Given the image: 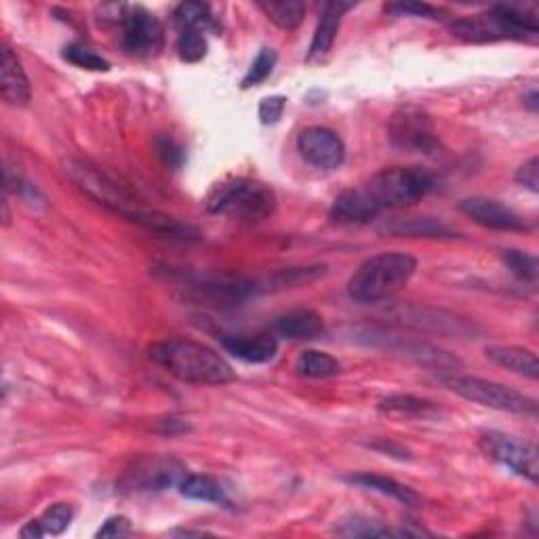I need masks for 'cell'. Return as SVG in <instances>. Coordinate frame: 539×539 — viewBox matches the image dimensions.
I'll return each mask as SVG.
<instances>
[{
	"label": "cell",
	"instance_id": "obj_1",
	"mask_svg": "<svg viewBox=\"0 0 539 539\" xmlns=\"http://www.w3.org/2000/svg\"><path fill=\"white\" fill-rule=\"evenodd\" d=\"M66 175L78 190L91 198V201H95L99 207L108 209L110 213L123 217L125 222H131L156 236L169 238V241L188 243L198 238V230L194 226L179 222V219L167 213L144 205L137 196L127 192L123 186H118L114 179H110L102 171L93 169L87 163L68 161Z\"/></svg>",
	"mask_w": 539,
	"mask_h": 539
},
{
	"label": "cell",
	"instance_id": "obj_2",
	"mask_svg": "<svg viewBox=\"0 0 539 539\" xmlns=\"http://www.w3.org/2000/svg\"><path fill=\"white\" fill-rule=\"evenodd\" d=\"M150 361L163 367L179 382L194 386H224L236 379V373L226 358L213 348L173 337L156 342L148 350Z\"/></svg>",
	"mask_w": 539,
	"mask_h": 539
},
{
	"label": "cell",
	"instance_id": "obj_3",
	"mask_svg": "<svg viewBox=\"0 0 539 539\" xmlns=\"http://www.w3.org/2000/svg\"><path fill=\"white\" fill-rule=\"evenodd\" d=\"M417 270V259L403 251L369 257L348 281V295L358 304H379L401 293Z\"/></svg>",
	"mask_w": 539,
	"mask_h": 539
},
{
	"label": "cell",
	"instance_id": "obj_4",
	"mask_svg": "<svg viewBox=\"0 0 539 539\" xmlns=\"http://www.w3.org/2000/svg\"><path fill=\"white\" fill-rule=\"evenodd\" d=\"M207 211L243 222H262L276 211V194L270 186L247 177H232L217 184L207 196Z\"/></svg>",
	"mask_w": 539,
	"mask_h": 539
},
{
	"label": "cell",
	"instance_id": "obj_5",
	"mask_svg": "<svg viewBox=\"0 0 539 539\" xmlns=\"http://www.w3.org/2000/svg\"><path fill=\"white\" fill-rule=\"evenodd\" d=\"M379 211L403 209L426 198L434 190V177L417 167H390L375 173L363 186Z\"/></svg>",
	"mask_w": 539,
	"mask_h": 539
},
{
	"label": "cell",
	"instance_id": "obj_6",
	"mask_svg": "<svg viewBox=\"0 0 539 539\" xmlns=\"http://www.w3.org/2000/svg\"><path fill=\"white\" fill-rule=\"evenodd\" d=\"M445 384L457 396L466 398V401L470 403L483 405L487 409L514 413V415H537V401L533 396L508 388L504 384L489 382V379H483V377H468V375L447 377Z\"/></svg>",
	"mask_w": 539,
	"mask_h": 539
},
{
	"label": "cell",
	"instance_id": "obj_7",
	"mask_svg": "<svg viewBox=\"0 0 539 539\" xmlns=\"http://www.w3.org/2000/svg\"><path fill=\"white\" fill-rule=\"evenodd\" d=\"M478 445H481L483 453L493 459L495 464L508 468L516 476H523L531 485H537L539 453L533 443L506 432H485Z\"/></svg>",
	"mask_w": 539,
	"mask_h": 539
},
{
	"label": "cell",
	"instance_id": "obj_8",
	"mask_svg": "<svg viewBox=\"0 0 539 539\" xmlns=\"http://www.w3.org/2000/svg\"><path fill=\"white\" fill-rule=\"evenodd\" d=\"M123 49L133 57H154L163 51L165 28L154 13L144 7H127L123 15Z\"/></svg>",
	"mask_w": 539,
	"mask_h": 539
},
{
	"label": "cell",
	"instance_id": "obj_9",
	"mask_svg": "<svg viewBox=\"0 0 539 539\" xmlns=\"http://www.w3.org/2000/svg\"><path fill=\"white\" fill-rule=\"evenodd\" d=\"M392 142L409 152L432 154L438 148V137L432 118L417 106L401 108L390 121Z\"/></svg>",
	"mask_w": 539,
	"mask_h": 539
},
{
	"label": "cell",
	"instance_id": "obj_10",
	"mask_svg": "<svg viewBox=\"0 0 539 539\" xmlns=\"http://www.w3.org/2000/svg\"><path fill=\"white\" fill-rule=\"evenodd\" d=\"M255 291V285L238 276H211L198 278L184 287L192 302L209 308H236Z\"/></svg>",
	"mask_w": 539,
	"mask_h": 539
},
{
	"label": "cell",
	"instance_id": "obj_11",
	"mask_svg": "<svg viewBox=\"0 0 539 539\" xmlns=\"http://www.w3.org/2000/svg\"><path fill=\"white\" fill-rule=\"evenodd\" d=\"M186 468L171 457H144L125 472L121 487L125 491H163L182 483Z\"/></svg>",
	"mask_w": 539,
	"mask_h": 539
},
{
	"label": "cell",
	"instance_id": "obj_12",
	"mask_svg": "<svg viewBox=\"0 0 539 539\" xmlns=\"http://www.w3.org/2000/svg\"><path fill=\"white\" fill-rule=\"evenodd\" d=\"M297 152L308 165L321 171H335L346 161V146L327 127H308L297 135Z\"/></svg>",
	"mask_w": 539,
	"mask_h": 539
},
{
	"label": "cell",
	"instance_id": "obj_13",
	"mask_svg": "<svg viewBox=\"0 0 539 539\" xmlns=\"http://www.w3.org/2000/svg\"><path fill=\"white\" fill-rule=\"evenodd\" d=\"M453 38L464 43H495V41H523V34L512 28L495 7L481 15L455 19L449 26Z\"/></svg>",
	"mask_w": 539,
	"mask_h": 539
},
{
	"label": "cell",
	"instance_id": "obj_14",
	"mask_svg": "<svg viewBox=\"0 0 539 539\" xmlns=\"http://www.w3.org/2000/svg\"><path fill=\"white\" fill-rule=\"evenodd\" d=\"M459 211L466 213L478 226L497 232H525L529 230L525 219L510 207L485 196H470L459 203Z\"/></svg>",
	"mask_w": 539,
	"mask_h": 539
},
{
	"label": "cell",
	"instance_id": "obj_15",
	"mask_svg": "<svg viewBox=\"0 0 539 539\" xmlns=\"http://www.w3.org/2000/svg\"><path fill=\"white\" fill-rule=\"evenodd\" d=\"M382 346L394 354H403L409 361H415L424 367L441 369V371H455L459 367V361L436 346H430L426 342H417V339H407V337H390L386 333L375 335Z\"/></svg>",
	"mask_w": 539,
	"mask_h": 539
},
{
	"label": "cell",
	"instance_id": "obj_16",
	"mask_svg": "<svg viewBox=\"0 0 539 539\" xmlns=\"http://www.w3.org/2000/svg\"><path fill=\"white\" fill-rule=\"evenodd\" d=\"M217 339L228 354L251 365L270 363L278 352V337L272 331L255 335H219Z\"/></svg>",
	"mask_w": 539,
	"mask_h": 539
},
{
	"label": "cell",
	"instance_id": "obj_17",
	"mask_svg": "<svg viewBox=\"0 0 539 539\" xmlns=\"http://www.w3.org/2000/svg\"><path fill=\"white\" fill-rule=\"evenodd\" d=\"M0 93L9 106H26L32 97L28 74L19 57L5 45L0 53Z\"/></svg>",
	"mask_w": 539,
	"mask_h": 539
},
{
	"label": "cell",
	"instance_id": "obj_18",
	"mask_svg": "<svg viewBox=\"0 0 539 539\" xmlns=\"http://www.w3.org/2000/svg\"><path fill=\"white\" fill-rule=\"evenodd\" d=\"M377 215H382V211L373 205L363 188L344 190L329 209V217L337 224H369Z\"/></svg>",
	"mask_w": 539,
	"mask_h": 539
},
{
	"label": "cell",
	"instance_id": "obj_19",
	"mask_svg": "<svg viewBox=\"0 0 539 539\" xmlns=\"http://www.w3.org/2000/svg\"><path fill=\"white\" fill-rule=\"evenodd\" d=\"M270 329L276 337L293 339V342H308V339L323 335L325 323L321 314H316L314 310H291L276 316L270 323Z\"/></svg>",
	"mask_w": 539,
	"mask_h": 539
},
{
	"label": "cell",
	"instance_id": "obj_20",
	"mask_svg": "<svg viewBox=\"0 0 539 539\" xmlns=\"http://www.w3.org/2000/svg\"><path fill=\"white\" fill-rule=\"evenodd\" d=\"M352 3H344V0H333V3H325L323 11H321V19H318L316 32L312 36L310 43V51H308V59L314 57H323L325 53L331 51L339 26H342L344 15L352 9Z\"/></svg>",
	"mask_w": 539,
	"mask_h": 539
},
{
	"label": "cell",
	"instance_id": "obj_21",
	"mask_svg": "<svg viewBox=\"0 0 539 539\" xmlns=\"http://www.w3.org/2000/svg\"><path fill=\"white\" fill-rule=\"evenodd\" d=\"M346 483L350 485H356L361 489H369V491H375V493H382L386 497H392L396 499L398 504H403L407 508H417L419 504H422V497H419L411 487L403 485L394 481V478H388V476H379V474H356V476H348Z\"/></svg>",
	"mask_w": 539,
	"mask_h": 539
},
{
	"label": "cell",
	"instance_id": "obj_22",
	"mask_svg": "<svg viewBox=\"0 0 539 539\" xmlns=\"http://www.w3.org/2000/svg\"><path fill=\"white\" fill-rule=\"evenodd\" d=\"M487 358L497 367H502L506 371H512L516 375H523L529 379L539 377V365L537 356L529 348L521 346H491L485 350Z\"/></svg>",
	"mask_w": 539,
	"mask_h": 539
},
{
	"label": "cell",
	"instance_id": "obj_23",
	"mask_svg": "<svg viewBox=\"0 0 539 539\" xmlns=\"http://www.w3.org/2000/svg\"><path fill=\"white\" fill-rule=\"evenodd\" d=\"M74 518V510L70 504H53L41 516L30 521L19 537L24 539H41L45 535H62Z\"/></svg>",
	"mask_w": 539,
	"mask_h": 539
},
{
	"label": "cell",
	"instance_id": "obj_24",
	"mask_svg": "<svg viewBox=\"0 0 539 539\" xmlns=\"http://www.w3.org/2000/svg\"><path fill=\"white\" fill-rule=\"evenodd\" d=\"M396 321H401L403 325H411L415 329H426L432 327V331L447 335V333H455V335H464L468 331L466 323L459 321L455 316H447L443 318L441 312H430V310H422V308H409L403 310V314L396 318Z\"/></svg>",
	"mask_w": 539,
	"mask_h": 539
},
{
	"label": "cell",
	"instance_id": "obj_25",
	"mask_svg": "<svg viewBox=\"0 0 539 539\" xmlns=\"http://www.w3.org/2000/svg\"><path fill=\"white\" fill-rule=\"evenodd\" d=\"M177 487H179V493H182L188 499H194V502L228 504L226 491L211 476H205V474H186L182 478V483H179Z\"/></svg>",
	"mask_w": 539,
	"mask_h": 539
},
{
	"label": "cell",
	"instance_id": "obj_26",
	"mask_svg": "<svg viewBox=\"0 0 539 539\" xmlns=\"http://www.w3.org/2000/svg\"><path fill=\"white\" fill-rule=\"evenodd\" d=\"M257 7L272 24L283 30H295L306 15V5L299 0H259Z\"/></svg>",
	"mask_w": 539,
	"mask_h": 539
},
{
	"label": "cell",
	"instance_id": "obj_27",
	"mask_svg": "<svg viewBox=\"0 0 539 539\" xmlns=\"http://www.w3.org/2000/svg\"><path fill=\"white\" fill-rule=\"evenodd\" d=\"M295 371L308 379H329L342 373V365L335 356L321 350H306L297 356Z\"/></svg>",
	"mask_w": 539,
	"mask_h": 539
},
{
	"label": "cell",
	"instance_id": "obj_28",
	"mask_svg": "<svg viewBox=\"0 0 539 539\" xmlns=\"http://www.w3.org/2000/svg\"><path fill=\"white\" fill-rule=\"evenodd\" d=\"M377 409L388 415H405V417H430L436 415L438 409L426 398H417L411 394H392L379 401Z\"/></svg>",
	"mask_w": 539,
	"mask_h": 539
},
{
	"label": "cell",
	"instance_id": "obj_29",
	"mask_svg": "<svg viewBox=\"0 0 539 539\" xmlns=\"http://www.w3.org/2000/svg\"><path fill=\"white\" fill-rule=\"evenodd\" d=\"M173 22L177 30H217V19L205 3H182L173 13Z\"/></svg>",
	"mask_w": 539,
	"mask_h": 539
},
{
	"label": "cell",
	"instance_id": "obj_30",
	"mask_svg": "<svg viewBox=\"0 0 539 539\" xmlns=\"http://www.w3.org/2000/svg\"><path fill=\"white\" fill-rule=\"evenodd\" d=\"M339 535L346 537H409V535H424V531H407V529H390L375 521H365V518H352L348 523L337 527Z\"/></svg>",
	"mask_w": 539,
	"mask_h": 539
},
{
	"label": "cell",
	"instance_id": "obj_31",
	"mask_svg": "<svg viewBox=\"0 0 539 539\" xmlns=\"http://www.w3.org/2000/svg\"><path fill=\"white\" fill-rule=\"evenodd\" d=\"M502 262L508 266V270L523 283H535L537 274H539V264L537 257L525 251H516V249H504L502 253Z\"/></svg>",
	"mask_w": 539,
	"mask_h": 539
},
{
	"label": "cell",
	"instance_id": "obj_32",
	"mask_svg": "<svg viewBox=\"0 0 539 539\" xmlns=\"http://www.w3.org/2000/svg\"><path fill=\"white\" fill-rule=\"evenodd\" d=\"M177 51H179V57H182V62H188V64L201 62V59L207 55L205 32H201V30H179Z\"/></svg>",
	"mask_w": 539,
	"mask_h": 539
},
{
	"label": "cell",
	"instance_id": "obj_33",
	"mask_svg": "<svg viewBox=\"0 0 539 539\" xmlns=\"http://www.w3.org/2000/svg\"><path fill=\"white\" fill-rule=\"evenodd\" d=\"M276 62H278V55H276L274 49H270V47L259 49V53L253 59L249 72L243 78V89H251V87L262 85L266 78L272 74Z\"/></svg>",
	"mask_w": 539,
	"mask_h": 539
},
{
	"label": "cell",
	"instance_id": "obj_34",
	"mask_svg": "<svg viewBox=\"0 0 539 539\" xmlns=\"http://www.w3.org/2000/svg\"><path fill=\"white\" fill-rule=\"evenodd\" d=\"M64 59H68L70 64L83 70H93V72H108L110 62L102 55H97L93 49H87L83 45H70L64 49Z\"/></svg>",
	"mask_w": 539,
	"mask_h": 539
},
{
	"label": "cell",
	"instance_id": "obj_35",
	"mask_svg": "<svg viewBox=\"0 0 539 539\" xmlns=\"http://www.w3.org/2000/svg\"><path fill=\"white\" fill-rule=\"evenodd\" d=\"M154 146H156V154L161 156V161L169 169H173V171L182 169V165L186 161V150H184L182 144H177L175 139L169 137V135H161V137H156Z\"/></svg>",
	"mask_w": 539,
	"mask_h": 539
},
{
	"label": "cell",
	"instance_id": "obj_36",
	"mask_svg": "<svg viewBox=\"0 0 539 539\" xmlns=\"http://www.w3.org/2000/svg\"><path fill=\"white\" fill-rule=\"evenodd\" d=\"M390 232L413 234V236H447V234H451L449 228H445L441 222H434V219H413V222H409V224L390 228Z\"/></svg>",
	"mask_w": 539,
	"mask_h": 539
},
{
	"label": "cell",
	"instance_id": "obj_37",
	"mask_svg": "<svg viewBox=\"0 0 539 539\" xmlns=\"http://www.w3.org/2000/svg\"><path fill=\"white\" fill-rule=\"evenodd\" d=\"M386 13L411 15V17H422V19H441L445 15L443 9L426 5V3H392V5H386Z\"/></svg>",
	"mask_w": 539,
	"mask_h": 539
},
{
	"label": "cell",
	"instance_id": "obj_38",
	"mask_svg": "<svg viewBox=\"0 0 539 539\" xmlns=\"http://www.w3.org/2000/svg\"><path fill=\"white\" fill-rule=\"evenodd\" d=\"M285 106H287V99L281 95L266 97L262 99V104H259V118H262L264 125H274L281 121Z\"/></svg>",
	"mask_w": 539,
	"mask_h": 539
},
{
	"label": "cell",
	"instance_id": "obj_39",
	"mask_svg": "<svg viewBox=\"0 0 539 539\" xmlns=\"http://www.w3.org/2000/svg\"><path fill=\"white\" fill-rule=\"evenodd\" d=\"M516 182L523 188L531 190L533 194L539 192V161L537 156H531L527 163H523L516 171Z\"/></svg>",
	"mask_w": 539,
	"mask_h": 539
},
{
	"label": "cell",
	"instance_id": "obj_40",
	"mask_svg": "<svg viewBox=\"0 0 539 539\" xmlns=\"http://www.w3.org/2000/svg\"><path fill=\"white\" fill-rule=\"evenodd\" d=\"M131 533V521L127 516H110L108 521L97 529L95 537H127Z\"/></svg>",
	"mask_w": 539,
	"mask_h": 539
},
{
	"label": "cell",
	"instance_id": "obj_41",
	"mask_svg": "<svg viewBox=\"0 0 539 539\" xmlns=\"http://www.w3.org/2000/svg\"><path fill=\"white\" fill-rule=\"evenodd\" d=\"M537 91H531V95H529V99H527V108L531 110V112H537Z\"/></svg>",
	"mask_w": 539,
	"mask_h": 539
}]
</instances>
